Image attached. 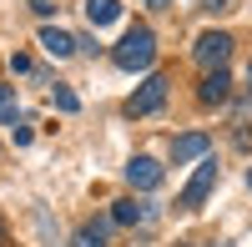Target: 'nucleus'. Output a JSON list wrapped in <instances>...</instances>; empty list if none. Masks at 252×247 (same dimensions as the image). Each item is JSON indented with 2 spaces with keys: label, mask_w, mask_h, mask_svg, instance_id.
<instances>
[{
  "label": "nucleus",
  "mask_w": 252,
  "mask_h": 247,
  "mask_svg": "<svg viewBox=\"0 0 252 247\" xmlns=\"http://www.w3.org/2000/svg\"><path fill=\"white\" fill-rule=\"evenodd\" d=\"M111 61H116L121 71H146V66L157 61V35H152V26H131V31L121 35V46L111 51Z\"/></svg>",
  "instance_id": "nucleus-1"
},
{
  "label": "nucleus",
  "mask_w": 252,
  "mask_h": 247,
  "mask_svg": "<svg viewBox=\"0 0 252 247\" xmlns=\"http://www.w3.org/2000/svg\"><path fill=\"white\" fill-rule=\"evenodd\" d=\"M227 56H232V35H227V31H207V35H197V46H192V61L202 71H222Z\"/></svg>",
  "instance_id": "nucleus-2"
},
{
  "label": "nucleus",
  "mask_w": 252,
  "mask_h": 247,
  "mask_svg": "<svg viewBox=\"0 0 252 247\" xmlns=\"http://www.w3.org/2000/svg\"><path fill=\"white\" fill-rule=\"evenodd\" d=\"M212 187H217V161H212V156H202V161H197V172H192V182H187V192H182V207H187V212H197Z\"/></svg>",
  "instance_id": "nucleus-3"
},
{
  "label": "nucleus",
  "mask_w": 252,
  "mask_h": 247,
  "mask_svg": "<svg viewBox=\"0 0 252 247\" xmlns=\"http://www.w3.org/2000/svg\"><path fill=\"white\" fill-rule=\"evenodd\" d=\"M111 222H121V227H152V222H157V202H146V197H121L116 207H111Z\"/></svg>",
  "instance_id": "nucleus-4"
},
{
  "label": "nucleus",
  "mask_w": 252,
  "mask_h": 247,
  "mask_svg": "<svg viewBox=\"0 0 252 247\" xmlns=\"http://www.w3.org/2000/svg\"><path fill=\"white\" fill-rule=\"evenodd\" d=\"M161 101H166V76H146L141 91L126 101V116H152V111H161Z\"/></svg>",
  "instance_id": "nucleus-5"
},
{
  "label": "nucleus",
  "mask_w": 252,
  "mask_h": 247,
  "mask_svg": "<svg viewBox=\"0 0 252 247\" xmlns=\"http://www.w3.org/2000/svg\"><path fill=\"white\" fill-rule=\"evenodd\" d=\"M207 152H212V136H207V131H187V136L172 141V161H177V167H187V161H202Z\"/></svg>",
  "instance_id": "nucleus-6"
},
{
  "label": "nucleus",
  "mask_w": 252,
  "mask_h": 247,
  "mask_svg": "<svg viewBox=\"0 0 252 247\" xmlns=\"http://www.w3.org/2000/svg\"><path fill=\"white\" fill-rule=\"evenodd\" d=\"M40 46H46V56H56V61H71L81 40L71 31H61V26H40Z\"/></svg>",
  "instance_id": "nucleus-7"
},
{
  "label": "nucleus",
  "mask_w": 252,
  "mask_h": 247,
  "mask_svg": "<svg viewBox=\"0 0 252 247\" xmlns=\"http://www.w3.org/2000/svg\"><path fill=\"white\" fill-rule=\"evenodd\" d=\"M197 96H202V106H222V101L232 96V76H227V71H207Z\"/></svg>",
  "instance_id": "nucleus-8"
},
{
  "label": "nucleus",
  "mask_w": 252,
  "mask_h": 247,
  "mask_svg": "<svg viewBox=\"0 0 252 247\" xmlns=\"http://www.w3.org/2000/svg\"><path fill=\"white\" fill-rule=\"evenodd\" d=\"M126 182H131V187H141V192H152V187H161V167H157L152 156H131Z\"/></svg>",
  "instance_id": "nucleus-9"
},
{
  "label": "nucleus",
  "mask_w": 252,
  "mask_h": 247,
  "mask_svg": "<svg viewBox=\"0 0 252 247\" xmlns=\"http://www.w3.org/2000/svg\"><path fill=\"white\" fill-rule=\"evenodd\" d=\"M116 15H121L116 0H86V20H91V26H111Z\"/></svg>",
  "instance_id": "nucleus-10"
},
{
  "label": "nucleus",
  "mask_w": 252,
  "mask_h": 247,
  "mask_svg": "<svg viewBox=\"0 0 252 247\" xmlns=\"http://www.w3.org/2000/svg\"><path fill=\"white\" fill-rule=\"evenodd\" d=\"M71 247H106V222H86V227L76 232Z\"/></svg>",
  "instance_id": "nucleus-11"
},
{
  "label": "nucleus",
  "mask_w": 252,
  "mask_h": 247,
  "mask_svg": "<svg viewBox=\"0 0 252 247\" xmlns=\"http://www.w3.org/2000/svg\"><path fill=\"white\" fill-rule=\"evenodd\" d=\"M51 101H56V111H66V116L81 106V101H76V91H66V86H56V91H51Z\"/></svg>",
  "instance_id": "nucleus-12"
},
{
  "label": "nucleus",
  "mask_w": 252,
  "mask_h": 247,
  "mask_svg": "<svg viewBox=\"0 0 252 247\" xmlns=\"http://www.w3.org/2000/svg\"><path fill=\"white\" fill-rule=\"evenodd\" d=\"M15 86H0V121H15Z\"/></svg>",
  "instance_id": "nucleus-13"
},
{
  "label": "nucleus",
  "mask_w": 252,
  "mask_h": 247,
  "mask_svg": "<svg viewBox=\"0 0 252 247\" xmlns=\"http://www.w3.org/2000/svg\"><path fill=\"white\" fill-rule=\"evenodd\" d=\"M31 10H35V15H51V10H56V0H31Z\"/></svg>",
  "instance_id": "nucleus-14"
},
{
  "label": "nucleus",
  "mask_w": 252,
  "mask_h": 247,
  "mask_svg": "<svg viewBox=\"0 0 252 247\" xmlns=\"http://www.w3.org/2000/svg\"><path fill=\"white\" fill-rule=\"evenodd\" d=\"M146 5H152V10H166V5H172V0H146Z\"/></svg>",
  "instance_id": "nucleus-15"
},
{
  "label": "nucleus",
  "mask_w": 252,
  "mask_h": 247,
  "mask_svg": "<svg viewBox=\"0 0 252 247\" xmlns=\"http://www.w3.org/2000/svg\"><path fill=\"white\" fill-rule=\"evenodd\" d=\"M207 5H232V0H207Z\"/></svg>",
  "instance_id": "nucleus-16"
},
{
  "label": "nucleus",
  "mask_w": 252,
  "mask_h": 247,
  "mask_svg": "<svg viewBox=\"0 0 252 247\" xmlns=\"http://www.w3.org/2000/svg\"><path fill=\"white\" fill-rule=\"evenodd\" d=\"M247 91H252V66H247Z\"/></svg>",
  "instance_id": "nucleus-17"
},
{
  "label": "nucleus",
  "mask_w": 252,
  "mask_h": 247,
  "mask_svg": "<svg viewBox=\"0 0 252 247\" xmlns=\"http://www.w3.org/2000/svg\"><path fill=\"white\" fill-rule=\"evenodd\" d=\"M0 247H5V227H0Z\"/></svg>",
  "instance_id": "nucleus-18"
},
{
  "label": "nucleus",
  "mask_w": 252,
  "mask_h": 247,
  "mask_svg": "<svg viewBox=\"0 0 252 247\" xmlns=\"http://www.w3.org/2000/svg\"><path fill=\"white\" fill-rule=\"evenodd\" d=\"M247 187H252V172H247Z\"/></svg>",
  "instance_id": "nucleus-19"
}]
</instances>
